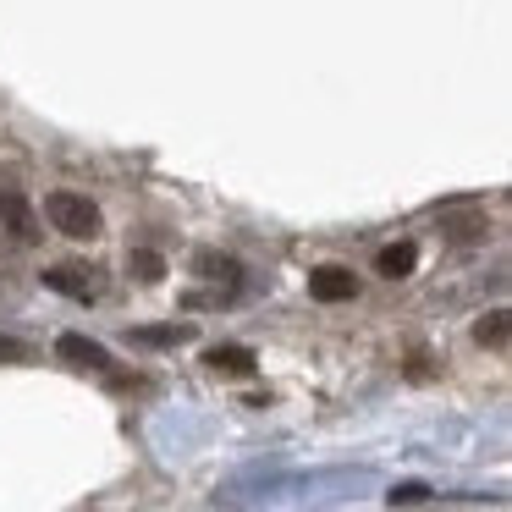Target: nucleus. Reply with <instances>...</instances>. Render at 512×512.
<instances>
[{
    "instance_id": "f257e3e1",
    "label": "nucleus",
    "mask_w": 512,
    "mask_h": 512,
    "mask_svg": "<svg viewBox=\"0 0 512 512\" xmlns=\"http://www.w3.org/2000/svg\"><path fill=\"white\" fill-rule=\"evenodd\" d=\"M45 215L50 226H56L61 237H78V243H89V237H100V204L83 199V193H50L45 199Z\"/></svg>"
},
{
    "instance_id": "f03ea898",
    "label": "nucleus",
    "mask_w": 512,
    "mask_h": 512,
    "mask_svg": "<svg viewBox=\"0 0 512 512\" xmlns=\"http://www.w3.org/2000/svg\"><path fill=\"white\" fill-rule=\"evenodd\" d=\"M309 292L320 303H353L358 298V276L342 270V265H320V270H309Z\"/></svg>"
},
{
    "instance_id": "7ed1b4c3",
    "label": "nucleus",
    "mask_w": 512,
    "mask_h": 512,
    "mask_svg": "<svg viewBox=\"0 0 512 512\" xmlns=\"http://www.w3.org/2000/svg\"><path fill=\"white\" fill-rule=\"evenodd\" d=\"M0 221H6V232H12L17 243H34V237H39L34 204H28L17 188H0Z\"/></svg>"
},
{
    "instance_id": "20e7f679",
    "label": "nucleus",
    "mask_w": 512,
    "mask_h": 512,
    "mask_svg": "<svg viewBox=\"0 0 512 512\" xmlns=\"http://www.w3.org/2000/svg\"><path fill=\"white\" fill-rule=\"evenodd\" d=\"M56 353L67 358V364H78V369H111V353H105L100 342H89V336H78V331H67L56 342Z\"/></svg>"
},
{
    "instance_id": "39448f33",
    "label": "nucleus",
    "mask_w": 512,
    "mask_h": 512,
    "mask_svg": "<svg viewBox=\"0 0 512 512\" xmlns=\"http://www.w3.org/2000/svg\"><path fill=\"white\" fill-rule=\"evenodd\" d=\"M413 265H419V248H413V243H386V248L375 254V270H380L386 281L413 276Z\"/></svg>"
},
{
    "instance_id": "423d86ee",
    "label": "nucleus",
    "mask_w": 512,
    "mask_h": 512,
    "mask_svg": "<svg viewBox=\"0 0 512 512\" xmlns=\"http://www.w3.org/2000/svg\"><path fill=\"white\" fill-rule=\"evenodd\" d=\"M204 364H210L215 375H254V364H259V358L248 353V347L226 342V347H210V353H204Z\"/></svg>"
},
{
    "instance_id": "0eeeda50",
    "label": "nucleus",
    "mask_w": 512,
    "mask_h": 512,
    "mask_svg": "<svg viewBox=\"0 0 512 512\" xmlns=\"http://www.w3.org/2000/svg\"><path fill=\"white\" fill-rule=\"evenodd\" d=\"M127 276L155 287V281H166V259H160L155 248H133V254H127Z\"/></svg>"
},
{
    "instance_id": "6e6552de",
    "label": "nucleus",
    "mask_w": 512,
    "mask_h": 512,
    "mask_svg": "<svg viewBox=\"0 0 512 512\" xmlns=\"http://www.w3.org/2000/svg\"><path fill=\"white\" fill-rule=\"evenodd\" d=\"M45 287L50 292H67V298H94V281L83 276V270H67V265L45 270Z\"/></svg>"
},
{
    "instance_id": "1a4fd4ad",
    "label": "nucleus",
    "mask_w": 512,
    "mask_h": 512,
    "mask_svg": "<svg viewBox=\"0 0 512 512\" xmlns=\"http://www.w3.org/2000/svg\"><path fill=\"white\" fill-rule=\"evenodd\" d=\"M474 336H479V347H496L501 353V347H507V309H490L485 320L474 325Z\"/></svg>"
},
{
    "instance_id": "9d476101",
    "label": "nucleus",
    "mask_w": 512,
    "mask_h": 512,
    "mask_svg": "<svg viewBox=\"0 0 512 512\" xmlns=\"http://www.w3.org/2000/svg\"><path fill=\"white\" fill-rule=\"evenodd\" d=\"M182 336H188V325H138V331H133V342L171 347V342H182Z\"/></svg>"
},
{
    "instance_id": "9b49d317",
    "label": "nucleus",
    "mask_w": 512,
    "mask_h": 512,
    "mask_svg": "<svg viewBox=\"0 0 512 512\" xmlns=\"http://www.w3.org/2000/svg\"><path fill=\"white\" fill-rule=\"evenodd\" d=\"M199 276H210V281H226V287H232L237 281V265L226 254H199Z\"/></svg>"
},
{
    "instance_id": "f8f14e48",
    "label": "nucleus",
    "mask_w": 512,
    "mask_h": 512,
    "mask_svg": "<svg viewBox=\"0 0 512 512\" xmlns=\"http://www.w3.org/2000/svg\"><path fill=\"white\" fill-rule=\"evenodd\" d=\"M430 496V485H397L391 490V507H413V501H424Z\"/></svg>"
},
{
    "instance_id": "ddd939ff",
    "label": "nucleus",
    "mask_w": 512,
    "mask_h": 512,
    "mask_svg": "<svg viewBox=\"0 0 512 512\" xmlns=\"http://www.w3.org/2000/svg\"><path fill=\"white\" fill-rule=\"evenodd\" d=\"M446 232H452V237H479V232H485V221H446Z\"/></svg>"
},
{
    "instance_id": "4468645a",
    "label": "nucleus",
    "mask_w": 512,
    "mask_h": 512,
    "mask_svg": "<svg viewBox=\"0 0 512 512\" xmlns=\"http://www.w3.org/2000/svg\"><path fill=\"white\" fill-rule=\"evenodd\" d=\"M0 358H12V364H23V358H28V347H23V342H12V336H0Z\"/></svg>"
}]
</instances>
